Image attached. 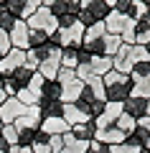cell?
Returning a JSON list of instances; mask_svg holds the SVG:
<instances>
[{"instance_id": "obj_37", "label": "cell", "mask_w": 150, "mask_h": 153, "mask_svg": "<svg viewBox=\"0 0 150 153\" xmlns=\"http://www.w3.org/2000/svg\"><path fill=\"white\" fill-rule=\"evenodd\" d=\"M16 97L21 100V102L26 105V107H33V105H38V97H36V94H33V92H31L28 87H26V89H21V92H18Z\"/></svg>"}, {"instance_id": "obj_42", "label": "cell", "mask_w": 150, "mask_h": 153, "mask_svg": "<svg viewBox=\"0 0 150 153\" xmlns=\"http://www.w3.org/2000/svg\"><path fill=\"white\" fill-rule=\"evenodd\" d=\"M79 21V13H66V16H59V28H69Z\"/></svg>"}, {"instance_id": "obj_2", "label": "cell", "mask_w": 150, "mask_h": 153, "mask_svg": "<svg viewBox=\"0 0 150 153\" xmlns=\"http://www.w3.org/2000/svg\"><path fill=\"white\" fill-rule=\"evenodd\" d=\"M109 10L112 8L107 3H102V0H81L79 3V23L86 28L94 26V23H102L109 16Z\"/></svg>"}, {"instance_id": "obj_10", "label": "cell", "mask_w": 150, "mask_h": 153, "mask_svg": "<svg viewBox=\"0 0 150 153\" xmlns=\"http://www.w3.org/2000/svg\"><path fill=\"white\" fill-rule=\"evenodd\" d=\"M41 120H43L41 110H38V105H33V107H28L13 125H16L18 130H38V128H41Z\"/></svg>"}, {"instance_id": "obj_20", "label": "cell", "mask_w": 150, "mask_h": 153, "mask_svg": "<svg viewBox=\"0 0 150 153\" xmlns=\"http://www.w3.org/2000/svg\"><path fill=\"white\" fill-rule=\"evenodd\" d=\"M89 69H92L94 76H104L107 71H112L115 66H112V59H109V56H92L89 59Z\"/></svg>"}, {"instance_id": "obj_38", "label": "cell", "mask_w": 150, "mask_h": 153, "mask_svg": "<svg viewBox=\"0 0 150 153\" xmlns=\"http://www.w3.org/2000/svg\"><path fill=\"white\" fill-rule=\"evenodd\" d=\"M112 151H115V153H140L143 148L135 146L132 140H125V143H120V146H112Z\"/></svg>"}, {"instance_id": "obj_58", "label": "cell", "mask_w": 150, "mask_h": 153, "mask_svg": "<svg viewBox=\"0 0 150 153\" xmlns=\"http://www.w3.org/2000/svg\"><path fill=\"white\" fill-rule=\"evenodd\" d=\"M148 51H150V44H148Z\"/></svg>"}, {"instance_id": "obj_36", "label": "cell", "mask_w": 150, "mask_h": 153, "mask_svg": "<svg viewBox=\"0 0 150 153\" xmlns=\"http://www.w3.org/2000/svg\"><path fill=\"white\" fill-rule=\"evenodd\" d=\"M150 74V61H143V64H135L132 71H130V79H140V76H148Z\"/></svg>"}, {"instance_id": "obj_45", "label": "cell", "mask_w": 150, "mask_h": 153, "mask_svg": "<svg viewBox=\"0 0 150 153\" xmlns=\"http://www.w3.org/2000/svg\"><path fill=\"white\" fill-rule=\"evenodd\" d=\"M89 153H109V146H104V143H99V140H92L89 143Z\"/></svg>"}, {"instance_id": "obj_53", "label": "cell", "mask_w": 150, "mask_h": 153, "mask_svg": "<svg viewBox=\"0 0 150 153\" xmlns=\"http://www.w3.org/2000/svg\"><path fill=\"white\" fill-rule=\"evenodd\" d=\"M5 3H8V0H0V8H5Z\"/></svg>"}, {"instance_id": "obj_35", "label": "cell", "mask_w": 150, "mask_h": 153, "mask_svg": "<svg viewBox=\"0 0 150 153\" xmlns=\"http://www.w3.org/2000/svg\"><path fill=\"white\" fill-rule=\"evenodd\" d=\"M5 10L13 13L16 18H21L23 10H26V0H8V3H5Z\"/></svg>"}, {"instance_id": "obj_55", "label": "cell", "mask_w": 150, "mask_h": 153, "mask_svg": "<svg viewBox=\"0 0 150 153\" xmlns=\"http://www.w3.org/2000/svg\"><path fill=\"white\" fill-rule=\"evenodd\" d=\"M140 153H150V148H143V151H140Z\"/></svg>"}, {"instance_id": "obj_9", "label": "cell", "mask_w": 150, "mask_h": 153, "mask_svg": "<svg viewBox=\"0 0 150 153\" xmlns=\"http://www.w3.org/2000/svg\"><path fill=\"white\" fill-rule=\"evenodd\" d=\"M122 112H125V110H122L120 102H107V105H104V112L94 117V128H97V130H107V128H112Z\"/></svg>"}, {"instance_id": "obj_44", "label": "cell", "mask_w": 150, "mask_h": 153, "mask_svg": "<svg viewBox=\"0 0 150 153\" xmlns=\"http://www.w3.org/2000/svg\"><path fill=\"white\" fill-rule=\"evenodd\" d=\"M130 8H132V0H115L112 10H120V13H125V16H130Z\"/></svg>"}, {"instance_id": "obj_28", "label": "cell", "mask_w": 150, "mask_h": 153, "mask_svg": "<svg viewBox=\"0 0 150 153\" xmlns=\"http://www.w3.org/2000/svg\"><path fill=\"white\" fill-rule=\"evenodd\" d=\"M48 33H43V31H38V28H28V44H31V49H38V46H43V44H48Z\"/></svg>"}, {"instance_id": "obj_40", "label": "cell", "mask_w": 150, "mask_h": 153, "mask_svg": "<svg viewBox=\"0 0 150 153\" xmlns=\"http://www.w3.org/2000/svg\"><path fill=\"white\" fill-rule=\"evenodd\" d=\"M74 74H76V79H79V82H89V76H92V69H89V64H79L74 69Z\"/></svg>"}, {"instance_id": "obj_60", "label": "cell", "mask_w": 150, "mask_h": 153, "mask_svg": "<svg viewBox=\"0 0 150 153\" xmlns=\"http://www.w3.org/2000/svg\"><path fill=\"white\" fill-rule=\"evenodd\" d=\"M0 128H3V123H0Z\"/></svg>"}, {"instance_id": "obj_46", "label": "cell", "mask_w": 150, "mask_h": 153, "mask_svg": "<svg viewBox=\"0 0 150 153\" xmlns=\"http://www.w3.org/2000/svg\"><path fill=\"white\" fill-rule=\"evenodd\" d=\"M0 153H18V146H8L5 140H0Z\"/></svg>"}, {"instance_id": "obj_7", "label": "cell", "mask_w": 150, "mask_h": 153, "mask_svg": "<svg viewBox=\"0 0 150 153\" xmlns=\"http://www.w3.org/2000/svg\"><path fill=\"white\" fill-rule=\"evenodd\" d=\"M26 110H28V107H26L18 97H8L5 102L0 105V123H3V125H13V123H16Z\"/></svg>"}, {"instance_id": "obj_6", "label": "cell", "mask_w": 150, "mask_h": 153, "mask_svg": "<svg viewBox=\"0 0 150 153\" xmlns=\"http://www.w3.org/2000/svg\"><path fill=\"white\" fill-rule=\"evenodd\" d=\"M104 105H107V100H97L94 94L86 89V84H84V92H81V97L76 100V107H79L84 115H89L92 120H94L97 115H102V112H104Z\"/></svg>"}, {"instance_id": "obj_19", "label": "cell", "mask_w": 150, "mask_h": 153, "mask_svg": "<svg viewBox=\"0 0 150 153\" xmlns=\"http://www.w3.org/2000/svg\"><path fill=\"white\" fill-rule=\"evenodd\" d=\"M38 110H41L43 117H59L64 112V102L61 100H38Z\"/></svg>"}, {"instance_id": "obj_14", "label": "cell", "mask_w": 150, "mask_h": 153, "mask_svg": "<svg viewBox=\"0 0 150 153\" xmlns=\"http://www.w3.org/2000/svg\"><path fill=\"white\" fill-rule=\"evenodd\" d=\"M122 110H125L127 115H132L135 120H140L143 115H148V100H143V97H135V94H130V97L122 102Z\"/></svg>"}, {"instance_id": "obj_61", "label": "cell", "mask_w": 150, "mask_h": 153, "mask_svg": "<svg viewBox=\"0 0 150 153\" xmlns=\"http://www.w3.org/2000/svg\"><path fill=\"white\" fill-rule=\"evenodd\" d=\"M0 10H3V8H0Z\"/></svg>"}, {"instance_id": "obj_12", "label": "cell", "mask_w": 150, "mask_h": 153, "mask_svg": "<svg viewBox=\"0 0 150 153\" xmlns=\"http://www.w3.org/2000/svg\"><path fill=\"white\" fill-rule=\"evenodd\" d=\"M8 36H10V46H13V49H21V51H28V49H31V44H28V23H26V21L18 18L16 26L10 28Z\"/></svg>"}, {"instance_id": "obj_4", "label": "cell", "mask_w": 150, "mask_h": 153, "mask_svg": "<svg viewBox=\"0 0 150 153\" xmlns=\"http://www.w3.org/2000/svg\"><path fill=\"white\" fill-rule=\"evenodd\" d=\"M28 28H38V31H43V33H48V36H54L56 31H59V18L54 16V13L48 10V8H38L36 13H33L31 18H28Z\"/></svg>"}, {"instance_id": "obj_27", "label": "cell", "mask_w": 150, "mask_h": 153, "mask_svg": "<svg viewBox=\"0 0 150 153\" xmlns=\"http://www.w3.org/2000/svg\"><path fill=\"white\" fill-rule=\"evenodd\" d=\"M115 128H120V130H122L125 135H130V133H135V128H137V120H135L132 115L122 112V115L117 117V123H115Z\"/></svg>"}, {"instance_id": "obj_29", "label": "cell", "mask_w": 150, "mask_h": 153, "mask_svg": "<svg viewBox=\"0 0 150 153\" xmlns=\"http://www.w3.org/2000/svg\"><path fill=\"white\" fill-rule=\"evenodd\" d=\"M61 66H64V69H76V66H79V54H76V49H64L61 51Z\"/></svg>"}, {"instance_id": "obj_33", "label": "cell", "mask_w": 150, "mask_h": 153, "mask_svg": "<svg viewBox=\"0 0 150 153\" xmlns=\"http://www.w3.org/2000/svg\"><path fill=\"white\" fill-rule=\"evenodd\" d=\"M16 21H18V18L13 16V13H8L5 8L0 10V31H8V33H10V28L16 26Z\"/></svg>"}, {"instance_id": "obj_26", "label": "cell", "mask_w": 150, "mask_h": 153, "mask_svg": "<svg viewBox=\"0 0 150 153\" xmlns=\"http://www.w3.org/2000/svg\"><path fill=\"white\" fill-rule=\"evenodd\" d=\"M48 133H43V130H36V138H33V143H31V151L33 153H51V148H48Z\"/></svg>"}, {"instance_id": "obj_5", "label": "cell", "mask_w": 150, "mask_h": 153, "mask_svg": "<svg viewBox=\"0 0 150 153\" xmlns=\"http://www.w3.org/2000/svg\"><path fill=\"white\" fill-rule=\"evenodd\" d=\"M61 51L64 49H59V46L54 44V49L48 51V56L41 61V66H38V74H41L46 82H56V74H59V69H61Z\"/></svg>"}, {"instance_id": "obj_34", "label": "cell", "mask_w": 150, "mask_h": 153, "mask_svg": "<svg viewBox=\"0 0 150 153\" xmlns=\"http://www.w3.org/2000/svg\"><path fill=\"white\" fill-rule=\"evenodd\" d=\"M43 84H46V79H43L38 71H33V76H31V82H28V89H31L36 97H41V89H43Z\"/></svg>"}, {"instance_id": "obj_13", "label": "cell", "mask_w": 150, "mask_h": 153, "mask_svg": "<svg viewBox=\"0 0 150 153\" xmlns=\"http://www.w3.org/2000/svg\"><path fill=\"white\" fill-rule=\"evenodd\" d=\"M38 130L48 133V135H66V133H71V125L59 115V117H43Z\"/></svg>"}, {"instance_id": "obj_51", "label": "cell", "mask_w": 150, "mask_h": 153, "mask_svg": "<svg viewBox=\"0 0 150 153\" xmlns=\"http://www.w3.org/2000/svg\"><path fill=\"white\" fill-rule=\"evenodd\" d=\"M102 3H107V5H109V8H112V5H115V0H102Z\"/></svg>"}, {"instance_id": "obj_52", "label": "cell", "mask_w": 150, "mask_h": 153, "mask_svg": "<svg viewBox=\"0 0 150 153\" xmlns=\"http://www.w3.org/2000/svg\"><path fill=\"white\" fill-rule=\"evenodd\" d=\"M145 148H150V135H148V140H145Z\"/></svg>"}, {"instance_id": "obj_23", "label": "cell", "mask_w": 150, "mask_h": 153, "mask_svg": "<svg viewBox=\"0 0 150 153\" xmlns=\"http://www.w3.org/2000/svg\"><path fill=\"white\" fill-rule=\"evenodd\" d=\"M104 33H107L104 21H102V23H94V26H89V28L84 31V46H89V44H94V41H99Z\"/></svg>"}, {"instance_id": "obj_59", "label": "cell", "mask_w": 150, "mask_h": 153, "mask_svg": "<svg viewBox=\"0 0 150 153\" xmlns=\"http://www.w3.org/2000/svg\"><path fill=\"white\" fill-rule=\"evenodd\" d=\"M0 140H3V135H0Z\"/></svg>"}, {"instance_id": "obj_47", "label": "cell", "mask_w": 150, "mask_h": 153, "mask_svg": "<svg viewBox=\"0 0 150 153\" xmlns=\"http://www.w3.org/2000/svg\"><path fill=\"white\" fill-rule=\"evenodd\" d=\"M137 128H145V130H150V115H143L137 120Z\"/></svg>"}, {"instance_id": "obj_21", "label": "cell", "mask_w": 150, "mask_h": 153, "mask_svg": "<svg viewBox=\"0 0 150 153\" xmlns=\"http://www.w3.org/2000/svg\"><path fill=\"white\" fill-rule=\"evenodd\" d=\"M135 44H140V46L150 44V13L143 21H137V26H135Z\"/></svg>"}, {"instance_id": "obj_31", "label": "cell", "mask_w": 150, "mask_h": 153, "mask_svg": "<svg viewBox=\"0 0 150 153\" xmlns=\"http://www.w3.org/2000/svg\"><path fill=\"white\" fill-rule=\"evenodd\" d=\"M148 13H150V8L145 5V3H140V0H132V8H130V18H132V21H143Z\"/></svg>"}, {"instance_id": "obj_8", "label": "cell", "mask_w": 150, "mask_h": 153, "mask_svg": "<svg viewBox=\"0 0 150 153\" xmlns=\"http://www.w3.org/2000/svg\"><path fill=\"white\" fill-rule=\"evenodd\" d=\"M21 66H26V51L21 49H10L3 59H0V76L5 79V76H10L16 69H21Z\"/></svg>"}, {"instance_id": "obj_41", "label": "cell", "mask_w": 150, "mask_h": 153, "mask_svg": "<svg viewBox=\"0 0 150 153\" xmlns=\"http://www.w3.org/2000/svg\"><path fill=\"white\" fill-rule=\"evenodd\" d=\"M48 148H51V153H61L64 151V135H51L48 138Z\"/></svg>"}, {"instance_id": "obj_56", "label": "cell", "mask_w": 150, "mask_h": 153, "mask_svg": "<svg viewBox=\"0 0 150 153\" xmlns=\"http://www.w3.org/2000/svg\"><path fill=\"white\" fill-rule=\"evenodd\" d=\"M148 115H150V100H148Z\"/></svg>"}, {"instance_id": "obj_18", "label": "cell", "mask_w": 150, "mask_h": 153, "mask_svg": "<svg viewBox=\"0 0 150 153\" xmlns=\"http://www.w3.org/2000/svg\"><path fill=\"white\" fill-rule=\"evenodd\" d=\"M71 135H74L76 140H81V143H92V140H94V135H97L94 120L81 123V125H74V128H71Z\"/></svg>"}, {"instance_id": "obj_11", "label": "cell", "mask_w": 150, "mask_h": 153, "mask_svg": "<svg viewBox=\"0 0 150 153\" xmlns=\"http://www.w3.org/2000/svg\"><path fill=\"white\" fill-rule=\"evenodd\" d=\"M130 23H137V21H132L130 16H125V13H120V10H109V16L104 18L107 33H112V36H122V31L130 26Z\"/></svg>"}, {"instance_id": "obj_30", "label": "cell", "mask_w": 150, "mask_h": 153, "mask_svg": "<svg viewBox=\"0 0 150 153\" xmlns=\"http://www.w3.org/2000/svg\"><path fill=\"white\" fill-rule=\"evenodd\" d=\"M41 97L43 100H61V84L59 82H46L41 89ZM38 97V100H41Z\"/></svg>"}, {"instance_id": "obj_54", "label": "cell", "mask_w": 150, "mask_h": 153, "mask_svg": "<svg viewBox=\"0 0 150 153\" xmlns=\"http://www.w3.org/2000/svg\"><path fill=\"white\" fill-rule=\"evenodd\" d=\"M140 3H145V5H148V8H150V0H140Z\"/></svg>"}, {"instance_id": "obj_22", "label": "cell", "mask_w": 150, "mask_h": 153, "mask_svg": "<svg viewBox=\"0 0 150 153\" xmlns=\"http://www.w3.org/2000/svg\"><path fill=\"white\" fill-rule=\"evenodd\" d=\"M61 153H89V143H81L71 133H66L64 135V151Z\"/></svg>"}, {"instance_id": "obj_57", "label": "cell", "mask_w": 150, "mask_h": 153, "mask_svg": "<svg viewBox=\"0 0 150 153\" xmlns=\"http://www.w3.org/2000/svg\"><path fill=\"white\" fill-rule=\"evenodd\" d=\"M109 153H115V151H112V148H109Z\"/></svg>"}, {"instance_id": "obj_25", "label": "cell", "mask_w": 150, "mask_h": 153, "mask_svg": "<svg viewBox=\"0 0 150 153\" xmlns=\"http://www.w3.org/2000/svg\"><path fill=\"white\" fill-rule=\"evenodd\" d=\"M132 94L135 97H143V100H150V74L132 82Z\"/></svg>"}, {"instance_id": "obj_49", "label": "cell", "mask_w": 150, "mask_h": 153, "mask_svg": "<svg viewBox=\"0 0 150 153\" xmlns=\"http://www.w3.org/2000/svg\"><path fill=\"white\" fill-rule=\"evenodd\" d=\"M26 3H28V5H31V8H36V10H38V8L43 5V0H26Z\"/></svg>"}, {"instance_id": "obj_24", "label": "cell", "mask_w": 150, "mask_h": 153, "mask_svg": "<svg viewBox=\"0 0 150 153\" xmlns=\"http://www.w3.org/2000/svg\"><path fill=\"white\" fill-rule=\"evenodd\" d=\"M86 89H89L92 94H94L97 100H107V89H104V82H102V76H89V82H86Z\"/></svg>"}, {"instance_id": "obj_48", "label": "cell", "mask_w": 150, "mask_h": 153, "mask_svg": "<svg viewBox=\"0 0 150 153\" xmlns=\"http://www.w3.org/2000/svg\"><path fill=\"white\" fill-rule=\"evenodd\" d=\"M8 100V94H5V87H3V76H0V105Z\"/></svg>"}, {"instance_id": "obj_1", "label": "cell", "mask_w": 150, "mask_h": 153, "mask_svg": "<svg viewBox=\"0 0 150 153\" xmlns=\"http://www.w3.org/2000/svg\"><path fill=\"white\" fill-rule=\"evenodd\" d=\"M102 82H104V89H107V102H120L122 105L132 94V79L127 74H122V71H115V69L107 71L102 76Z\"/></svg>"}, {"instance_id": "obj_39", "label": "cell", "mask_w": 150, "mask_h": 153, "mask_svg": "<svg viewBox=\"0 0 150 153\" xmlns=\"http://www.w3.org/2000/svg\"><path fill=\"white\" fill-rule=\"evenodd\" d=\"M74 79H76L74 69H64V66H61V69H59V74H56V82H59L61 87H64V84H69V82H74Z\"/></svg>"}, {"instance_id": "obj_50", "label": "cell", "mask_w": 150, "mask_h": 153, "mask_svg": "<svg viewBox=\"0 0 150 153\" xmlns=\"http://www.w3.org/2000/svg\"><path fill=\"white\" fill-rule=\"evenodd\" d=\"M18 153H33L31 148H18Z\"/></svg>"}, {"instance_id": "obj_3", "label": "cell", "mask_w": 150, "mask_h": 153, "mask_svg": "<svg viewBox=\"0 0 150 153\" xmlns=\"http://www.w3.org/2000/svg\"><path fill=\"white\" fill-rule=\"evenodd\" d=\"M84 31L86 26H81L79 21L69 28H59V31L51 36V44H56L59 49H81L84 46Z\"/></svg>"}, {"instance_id": "obj_17", "label": "cell", "mask_w": 150, "mask_h": 153, "mask_svg": "<svg viewBox=\"0 0 150 153\" xmlns=\"http://www.w3.org/2000/svg\"><path fill=\"white\" fill-rule=\"evenodd\" d=\"M61 117H64V120L69 123L71 128H74V125H81V123H89V120H92L89 115H84L79 107H76V105H64V112H61Z\"/></svg>"}, {"instance_id": "obj_15", "label": "cell", "mask_w": 150, "mask_h": 153, "mask_svg": "<svg viewBox=\"0 0 150 153\" xmlns=\"http://www.w3.org/2000/svg\"><path fill=\"white\" fill-rule=\"evenodd\" d=\"M94 140H99V143H104V146H120V143H125L127 140V135H125L120 128H107V130H97V135H94Z\"/></svg>"}, {"instance_id": "obj_32", "label": "cell", "mask_w": 150, "mask_h": 153, "mask_svg": "<svg viewBox=\"0 0 150 153\" xmlns=\"http://www.w3.org/2000/svg\"><path fill=\"white\" fill-rule=\"evenodd\" d=\"M0 135L8 146H18V128L16 125H3L0 128Z\"/></svg>"}, {"instance_id": "obj_43", "label": "cell", "mask_w": 150, "mask_h": 153, "mask_svg": "<svg viewBox=\"0 0 150 153\" xmlns=\"http://www.w3.org/2000/svg\"><path fill=\"white\" fill-rule=\"evenodd\" d=\"M10 36H8V31H0V56H5L8 51H10Z\"/></svg>"}, {"instance_id": "obj_16", "label": "cell", "mask_w": 150, "mask_h": 153, "mask_svg": "<svg viewBox=\"0 0 150 153\" xmlns=\"http://www.w3.org/2000/svg\"><path fill=\"white\" fill-rule=\"evenodd\" d=\"M81 92H84V82L74 79V82H69V84L61 87V102L64 105H76V100L81 97Z\"/></svg>"}]
</instances>
